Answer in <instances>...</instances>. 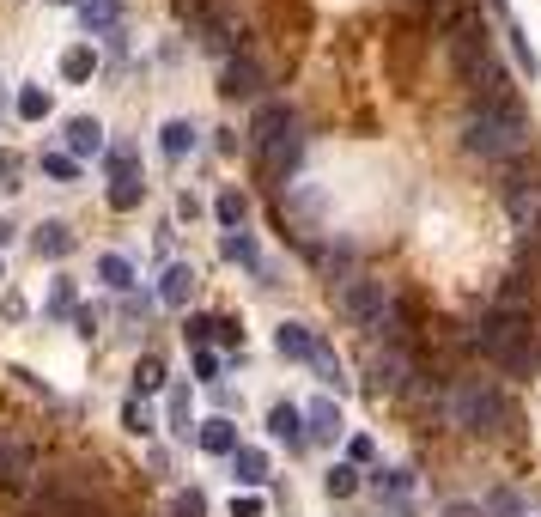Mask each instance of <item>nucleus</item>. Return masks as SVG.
<instances>
[{
	"instance_id": "1",
	"label": "nucleus",
	"mask_w": 541,
	"mask_h": 517,
	"mask_svg": "<svg viewBox=\"0 0 541 517\" xmlns=\"http://www.w3.org/2000/svg\"><path fill=\"white\" fill-rule=\"evenodd\" d=\"M335 299H341V311H347L353 323H365L371 335H390V341L402 347L408 317H402V299L390 292V280H377V274H347Z\"/></svg>"
},
{
	"instance_id": "2",
	"label": "nucleus",
	"mask_w": 541,
	"mask_h": 517,
	"mask_svg": "<svg viewBox=\"0 0 541 517\" xmlns=\"http://www.w3.org/2000/svg\"><path fill=\"white\" fill-rule=\"evenodd\" d=\"M462 146L481 159H517L529 146V122L517 104H481L469 110V122H462Z\"/></svg>"
},
{
	"instance_id": "3",
	"label": "nucleus",
	"mask_w": 541,
	"mask_h": 517,
	"mask_svg": "<svg viewBox=\"0 0 541 517\" xmlns=\"http://www.w3.org/2000/svg\"><path fill=\"white\" fill-rule=\"evenodd\" d=\"M444 420L456 432H499L505 426V396L493 378H456L444 396Z\"/></svg>"
},
{
	"instance_id": "4",
	"label": "nucleus",
	"mask_w": 541,
	"mask_h": 517,
	"mask_svg": "<svg viewBox=\"0 0 541 517\" xmlns=\"http://www.w3.org/2000/svg\"><path fill=\"white\" fill-rule=\"evenodd\" d=\"M475 347L493 353L505 372H535V341H529V323L523 317H487L475 329Z\"/></svg>"
},
{
	"instance_id": "5",
	"label": "nucleus",
	"mask_w": 541,
	"mask_h": 517,
	"mask_svg": "<svg viewBox=\"0 0 541 517\" xmlns=\"http://www.w3.org/2000/svg\"><path fill=\"white\" fill-rule=\"evenodd\" d=\"M371 384H377V396H408L414 390V359L396 341L371 347Z\"/></svg>"
},
{
	"instance_id": "6",
	"label": "nucleus",
	"mask_w": 541,
	"mask_h": 517,
	"mask_svg": "<svg viewBox=\"0 0 541 517\" xmlns=\"http://www.w3.org/2000/svg\"><path fill=\"white\" fill-rule=\"evenodd\" d=\"M37 475V445L31 438H0V487H25Z\"/></svg>"
},
{
	"instance_id": "7",
	"label": "nucleus",
	"mask_w": 541,
	"mask_h": 517,
	"mask_svg": "<svg viewBox=\"0 0 541 517\" xmlns=\"http://www.w3.org/2000/svg\"><path fill=\"white\" fill-rule=\"evenodd\" d=\"M219 92H225V98H256V92H262V67H256L250 55H231L225 73H219Z\"/></svg>"
},
{
	"instance_id": "8",
	"label": "nucleus",
	"mask_w": 541,
	"mask_h": 517,
	"mask_svg": "<svg viewBox=\"0 0 541 517\" xmlns=\"http://www.w3.org/2000/svg\"><path fill=\"white\" fill-rule=\"evenodd\" d=\"M201 451L238 457V451H244V445H238V426H231V420H207V426H201Z\"/></svg>"
},
{
	"instance_id": "9",
	"label": "nucleus",
	"mask_w": 541,
	"mask_h": 517,
	"mask_svg": "<svg viewBox=\"0 0 541 517\" xmlns=\"http://www.w3.org/2000/svg\"><path fill=\"white\" fill-rule=\"evenodd\" d=\"M67 146H73V153H98V146H104V122L98 116H73L67 122Z\"/></svg>"
},
{
	"instance_id": "10",
	"label": "nucleus",
	"mask_w": 541,
	"mask_h": 517,
	"mask_svg": "<svg viewBox=\"0 0 541 517\" xmlns=\"http://www.w3.org/2000/svg\"><path fill=\"white\" fill-rule=\"evenodd\" d=\"M189 292H195V268H165V286H159V299L165 305H189Z\"/></svg>"
},
{
	"instance_id": "11",
	"label": "nucleus",
	"mask_w": 541,
	"mask_h": 517,
	"mask_svg": "<svg viewBox=\"0 0 541 517\" xmlns=\"http://www.w3.org/2000/svg\"><path fill=\"white\" fill-rule=\"evenodd\" d=\"M274 347L280 353H292V359H311V347H317V335L304 329V323H280V335H274Z\"/></svg>"
},
{
	"instance_id": "12",
	"label": "nucleus",
	"mask_w": 541,
	"mask_h": 517,
	"mask_svg": "<svg viewBox=\"0 0 541 517\" xmlns=\"http://www.w3.org/2000/svg\"><path fill=\"white\" fill-rule=\"evenodd\" d=\"M268 432H274V438H286V445H304V438H311V432H298V408H292V402H274Z\"/></svg>"
},
{
	"instance_id": "13",
	"label": "nucleus",
	"mask_w": 541,
	"mask_h": 517,
	"mask_svg": "<svg viewBox=\"0 0 541 517\" xmlns=\"http://www.w3.org/2000/svg\"><path fill=\"white\" fill-rule=\"evenodd\" d=\"M311 365L323 372V384H329V390H341V384H347V378H341V353H335L329 341H317V347H311Z\"/></svg>"
},
{
	"instance_id": "14",
	"label": "nucleus",
	"mask_w": 541,
	"mask_h": 517,
	"mask_svg": "<svg viewBox=\"0 0 541 517\" xmlns=\"http://www.w3.org/2000/svg\"><path fill=\"white\" fill-rule=\"evenodd\" d=\"M231 469H238L244 487H262V481H268V457H262V451H238V457H231Z\"/></svg>"
},
{
	"instance_id": "15",
	"label": "nucleus",
	"mask_w": 541,
	"mask_h": 517,
	"mask_svg": "<svg viewBox=\"0 0 541 517\" xmlns=\"http://www.w3.org/2000/svg\"><path fill=\"white\" fill-rule=\"evenodd\" d=\"M37 250H43V256H67V250H73V232L61 226V219H49V226L37 232Z\"/></svg>"
},
{
	"instance_id": "16",
	"label": "nucleus",
	"mask_w": 541,
	"mask_h": 517,
	"mask_svg": "<svg viewBox=\"0 0 541 517\" xmlns=\"http://www.w3.org/2000/svg\"><path fill=\"white\" fill-rule=\"evenodd\" d=\"M140 195H146V183H140V177H116L110 207H116V213H134V207H140Z\"/></svg>"
},
{
	"instance_id": "17",
	"label": "nucleus",
	"mask_w": 541,
	"mask_h": 517,
	"mask_svg": "<svg viewBox=\"0 0 541 517\" xmlns=\"http://www.w3.org/2000/svg\"><path fill=\"white\" fill-rule=\"evenodd\" d=\"M189 146H195V122H165V153H171V159H183Z\"/></svg>"
},
{
	"instance_id": "18",
	"label": "nucleus",
	"mask_w": 541,
	"mask_h": 517,
	"mask_svg": "<svg viewBox=\"0 0 541 517\" xmlns=\"http://www.w3.org/2000/svg\"><path fill=\"white\" fill-rule=\"evenodd\" d=\"M335 432H341L335 402H317V408H311V438H335Z\"/></svg>"
},
{
	"instance_id": "19",
	"label": "nucleus",
	"mask_w": 541,
	"mask_h": 517,
	"mask_svg": "<svg viewBox=\"0 0 541 517\" xmlns=\"http://www.w3.org/2000/svg\"><path fill=\"white\" fill-rule=\"evenodd\" d=\"M92 67H98V55H92V49H67V55H61V73H67V80H86Z\"/></svg>"
},
{
	"instance_id": "20",
	"label": "nucleus",
	"mask_w": 541,
	"mask_h": 517,
	"mask_svg": "<svg viewBox=\"0 0 541 517\" xmlns=\"http://www.w3.org/2000/svg\"><path fill=\"white\" fill-rule=\"evenodd\" d=\"M19 116H25V122H43V116H49V92L25 86V92H19Z\"/></svg>"
},
{
	"instance_id": "21",
	"label": "nucleus",
	"mask_w": 541,
	"mask_h": 517,
	"mask_svg": "<svg viewBox=\"0 0 541 517\" xmlns=\"http://www.w3.org/2000/svg\"><path fill=\"white\" fill-rule=\"evenodd\" d=\"M98 274H104L116 292H122V286H134V268H128V256H104V262H98Z\"/></svg>"
},
{
	"instance_id": "22",
	"label": "nucleus",
	"mask_w": 541,
	"mask_h": 517,
	"mask_svg": "<svg viewBox=\"0 0 541 517\" xmlns=\"http://www.w3.org/2000/svg\"><path fill=\"white\" fill-rule=\"evenodd\" d=\"M353 487H359V469H353V463H335V469H329V493H335V499H347Z\"/></svg>"
},
{
	"instance_id": "23",
	"label": "nucleus",
	"mask_w": 541,
	"mask_h": 517,
	"mask_svg": "<svg viewBox=\"0 0 541 517\" xmlns=\"http://www.w3.org/2000/svg\"><path fill=\"white\" fill-rule=\"evenodd\" d=\"M213 207H219V219H225V226H231V232H238V226H244V195H231V189H225V195H219Z\"/></svg>"
},
{
	"instance_id": "24",
	"label": "nucleus",
	"mask_w": 541,
	"mask_h": 517,
	"mask_svg": "<svg viewBox=\"0 0 541 517\" xmlns=\"http://www.w3.org/2000/svg\"><path fill=\"white\" fill-rule=\"evenodd\" d=\"M134 384H140V390H159V384H165V365H159V359H140Z\"/></svg>"
},
{
	"instance_id": "25",
	"label": "nucleus",
	"mask_w": 541,
	"mask_h": 517,
	"mask_svg": "<svg viewBox=\"0 0 541 517\" xmlns=\"http://www.w3.org/2000/svg\"><path fill=\"white\" fill-rule=\"evenodd\" d=\"M225 256H231V262H256V244H250L244 232H231V238H225Z\"/></svg>"
},
{
	"instance_id": "26",
	"label": "nucleus",
	"mask_w": 541,
	"mask_h": 517,
	"mask_svg": "<svg viewBox=\"0 0 541 517\" xmlns=\"http://www.w3.org/2000/svg\"><path fill=\"white\" fill-rule=\"evenodd\" d=\"M122 420H128V432H152V414H146L140 402H128V408H122Z\"/></svg>"
},
{
	"instance_id": "27",
	"label": "nucleus",
	"mask_w": 541,
	"mask_h": 517,
	"mask_svg": "<svg viewBox=\"0 0 541 517\" xmlns=\"http://www.w3.org/2000/svg\"><path fill=\"white\" fill-rule=\"evenodd\" d=\"M171 511H177V517H201V511H207V499H201V493H177V505H171Z\"/></svg>"
},
{
	"instance_id": "28",
	"label": "nucleus",
	"mask_w": 541,
	"mask_h": 517,
	"mask_svg": "<svg viewBox=\"0 0 541 517\" xmlns=\"http://www.w3.org/2000/svg\"><path fill=\"white\" fill-rule=\"evenodd\" d=\"M207 335H219V317H189V341H207Z\"/></svg>"
},
{
	"instance_id": "29",
	"label": "nucleus",
	"mask_w": 541,
	"mask_h": 517,
	"mask_svg": "<svg viewBox=\"0 0 541 517\" xmlns=\"http://www.w3.org/2000/svg\"><path fill=\"white\" fill-rule=\"evenodd\" d=\"M171 420H177V432H189V396H171Z\"/></svg>"
},
{
	"instance_id": "30",
	"label": "nucleus",
	"mask_w": 541,
	"mask_h": 517,
	"mask_svg": "<svg viewBox=\"0 0 541 517\" xmlns=\"http://www.w3.org/2000/svg\"><path fill=\"white\" fill-rule=\"evenodd\" d=\"M231 517H262V505H256V499H238V505H231Z\"/></svg>"
},
{
	"instance_id": "31",
	"label": "nucleus",
	"mask_w": 541,
	"mask_h": 517,
	"mask_svg": "<svg viewBox=\"0 0 541 517\" xmlns=\"http://www.w3.org/2000/svg\"><path fill=\"white\" fill-rule=\"evenodd\" d=\"M444 517H487V511H481V505H450Z\"/></svg>"
},
{
	"instance_id": "32",
	"label": "nucleus",
	"mask_w": 541,
	"mask_h": 517,
	"mask_svg": "<svg viewBox=\"0 0 541 517\" xmlns=\"http://www.w3.org/2000/svg\"><path fill=\"white\" fill-rule=\"evenodd\" d=\"M7 238H13V226H7V219H0V244H7Z\"/></svg>"
}]
</instances>
